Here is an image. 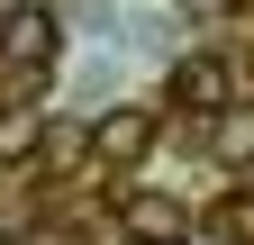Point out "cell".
<instances>
[{
    "label": "cell",
    "instance_id": "cell-5",
    "mask_svg": "<svg viewBox=\"0 0 254 245\" xmlns=\"http://www.w3.org/2000/svg\"><path fill=\"white\" fill-rule=\"evenodd\" d=\"M37 109H0V164H27V155H37Z\"/></svg>",
    "mask_w": 254,
    "mask_h": 245
},
{
    "label": "cell",
    "instance_id": "cell-6",
    "mask_svg": "<svg viewBox=\"0 0 254 245\" xmlns=\"http://www.w3.org/2000/svg\"><path fill=\"white\" fill-rule=\"evenodd\" d=\"M218 155H227V164H254V109H218Z\"/></svg>",
    "mask_w": 254,
    "mask_h": 245
},
{
    "label": "cell",
    "instance_id": "cell-8",
    "mask_svg": "<svg viewBox=\"0 0 254 245\" xmlns=\"http://www.w3.org/2000/svg\"><path fill=\"white\" fill-rule=\"evenodd\" d=\"M190 9H209V0H190Z\"/></svg>",
    "mask_w": 254,
    "mask_h": 245
},
{
    "label": "cell",
    "instance_id": "cell-2",
    "mask_svg": "<svg viewBox=\"0 0 254 245\" xmlns=\"http://www.w3.org/2000/svg\"><path fill=\"white\" fill-rule=\"evenodd\" d=\"M55 55H64V37H55L46 9H9V18H0V64H9L18 82H46Z\"/></svg>",
    "mask_w": 254,
    "mask_h": 245
},
{
    "label": "cell",
    "instance_id": "cell-3",
    "mask_svg": "<svg viewBox=\"0 0 254 245\" xmlns=\"http://www.w3.org/2000/svg\"><path fill=\"white\" fill-rule=\"evenodd\" d=\"M118 218H127V236H136V245H182V236H190V209L164 200V191H127Z\"/></svg>",
    "mask_w": 254,
    "mask_h": 245
},
{
    "label": "cell",
    "instance_id": "cell-1",
    "mask_svg": "<svg viewBox=\"0 0 254 245\" xmlns=\"http://www.w3.org/2000/svg\"><path fill=\"white\" fill-rule=\"evenodd\" d=\"M154 136H164V118H154L145 100H118V109H100V127H91V155L118 173V164H145Z\"/></svg>",
    "mask_w": 254,
    "mask_h": 245
},
{
    "label": "cell",
    "instance_id": "cell-7",
    "mask_svg": "<svg viewBox=\"0 0 254 245\" xmlns=\"http://www.w3.org/2000/svg\"><path fill=\"white\" fill-rule=\"evenodd\" d=\"M227 227H236V236H254V200H227Z\"/></svg>",
    "mask_w": 254,
    "mask_h": 245
},
{
    "label": "cell",
    "instance_id": "cell-4",
    "mask_svg": "<svg viewBox=\"0 0 254 245\" xmlns=\"http://www.w3.org/2000/svg\"><path fill=\"white\" fill-rule=\"evenodd\" d=\"M173 100L200 109V118H218V109H227V64H218V55H182V64H173Z\"/></svg>",
    "mask_w": 254,
    "mask_h": 245
}]
</instances>
